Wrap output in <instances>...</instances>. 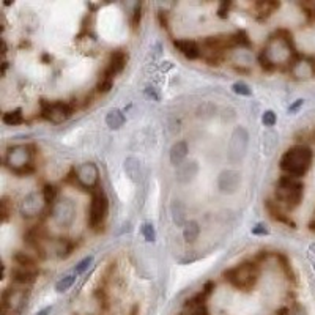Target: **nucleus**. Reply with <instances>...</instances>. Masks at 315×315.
Masks as SVG:
<instances>
[{"label": "nucleus", "instance_id": "nucleus-46", "mask_svg": "<svg viewBox=\"0 0 315 315\" xmlns=\"http://www.w3.org/2000/svg\"><path fill=\"white\" fill-rule=\"evenodd\" d=\"M314 16H315V11H314Z\"/></svg>", "mask_w": 315, "mask_h": 315}, {"label": "nucleus", "instance_id": "nucleus-2", "mask_svg": "<svg viewBox=\"0 0 315 315\" xmlns=\"http://www.w3.org/2000/svg\"><path fill=\"white\" fill-rule=\"evenodd\" d=\"M276 203H278L281 208L285 210H295L297 206H300L303 195H304V184L300 181V178H295L290 175H282L278 180L276 184Z\"/></svg>", "mask_w": 315, "mask_h": 315}, {"label": "nucleus", "instance_id": "nucleus-40", "mask_svg": "<svg viewBox=\"0 0 315 315\" xmlns=\"http://www.w3.org/2000/svg\"><path fill=\"white\" fill-rule=\"evenodd\" d=\"M229 5L230 3H222L221 5V8H219V16L221 17H227V14H229Z\"/></svg>", "mask_w": 315, "mask_h": 315}, {"label": "nucleus", "instance_id": "nucleus-26", "mask_svg": "<svg viewBox=\"0 0 315 315\" xmlns=\"http://www.w3.org/2000/svg\"><path fill=\"white\" fill-rule=\"evenodd\" d=\"M76 281V274H70V276H65L63 279H60L57 284H55V290L58 293H62V292H66L68 289L71 287V285L74 284Z\"/></svg>", "mask_w": 315, "mask_h": 315}, {"label": "nucleus", "instance_id": "nucleus-19", "mask_svg": "<svg viewBox=\"0 0 315 315\" xmlns=\"http://www.w3.org/2000/svg\"><path fill=\"white\" fill-rule=\"evenodd\" d=\"M125 122H126V118H125L123 112L118 111V109H112L106 117V123L109 128H112V130H118V128H122L125 125Z\"/></svg>", "mask_w": 315, "mask_h": 315}, {"label": "nucleus", "instance_id": "nucleus-29", "mask_svg": "<svg viewBox=\"0 0 315 315\" xmlns=\"http://www.w3.org/2000/svg\"><path fill=\"white\" fill-rule=\"evenodd\" d=\"M93 262V255H88V257H85L84 260H81L77 265H76V268H74V274H82L88 267L92 265Z\"/></svg>", "mask_w": 315, "mask_h": 315}, {"label": "nucleus", "instance_id": "nucleus-42", "mask_svg": "<svg viewBox=\"0 0 315 315\" xmlns=\"http://www.w3.org/2000/svg\"><path fill=\"white\" fill-rule=\"evenodd\" d=\"M309 68H311V74L315 76V58H311L309 60Z\"/></svg>", "mask_w": 315, "mask_h": 315}, {"label": "nucleus", "instance_id": "nucleus-4", "mask_svg": "<svg viewBox=\"0 0 315 315\" xmlns=\"http://www.w3.org/2000/svg\"><path fill=\"white\" fill-rule=\"evenodd\" d=\"M32 152L28 145H19L9 149L5 156V164L17 175H28L35 170L32 164Z\"/></svg>", "mask_w": 315, "mask_h": 315}, {"label": "nucleus", "instance_id": "nucleus-43", "mask_svg": "<svg viewBox=\"0 0 315 315\" xmlns=\"http://www.w3.org/2000/svg\"><path fill=\"white\" fill-rule=\"evenodd\" d=\"M51 311H52V308H46L44 311H41V312H39L38 315H47V314L51 312Z\"/></svg>", "mask_w": 315, "mask_h": 315}, {"label": "nucleus", "instance_id": "nucleus-8", "mask_svg": "<svg viewBox=\"0 0 315 315\" xmlns=\"http://www.w3.org/2000/svg\"><path fill=\"white\" fill-rule=\"evenodd\" d=\"M248 150V133L244 128H236L232 134V139L229 144V159L232 162H238L243 159Z\"/></svg>", "mask_w": 315, "mask_h": 315}, {"label": "nucleus", "instance_id": "nucleus-32", "mask_svg": "<svg viewBox=\"0 0 315 315\" xmlns=\"http://www.w3.org/2000/svg\"><path fill=\"white\" fill-rule=\"evenodd\" d=\"M142 233H144L147 241H155V238H156V233H155V229H153L152 224H144Z\"/></svg>", "mask_w": 315, "mask_h": 315}, {"label": "nucleus", "instance_id": "nucleus-16", "mask_svg": "<svg viewBox=\"0 0 315 315\" xmlns=\"http://www.w3.org/2000/svg\"><path fill=\"white\" fill-rule=\"evenodd\" d=\"M36 270H30V268H17L11 273V278L16 284H21V285H28V284H33L36 279Z\"/></svg>", "mask_w": 315, "mask_h": 315}, {"label": "nucleus", "instance_id": "nucleus-24", "mask_svg": "<svg viewBox=\"0 0 315 315\" xmlns=\"http://www.w3.org/2000/svg\"><path fill=\"white\" fill-rule=\"evenodd\" d=\"M14 260L17 265H21V268H30L35 270V260L30 257V255H27L24 252H19L14 255Z\"/></svg>", "mask_w": 315, "mask_h": 315}, {"label": "nucleus", "instance_id": "nucleus-21", "mask_svg": "<svg viewBox=\"0 0 315 315\" xmlns=\"http://www.w3.org/2000/svg\"><path fill=\"white\" fill-rule=\"evenodd\" d=\"M2 120L5 125L9 126H16V125H21L24 122V117H22V111L21 109H16V111H9L6 114H3Z\"/></svg>", "mask_w": 315, "mask_h": 315}, {"label": "nucleus", "instance_id": "nucleus-5", "mask_svg": "<svg viewBox=\"0 0 315 315\" xmlns=\"http://www.w3.org/2000/svg\"><path fill=\"white\" fill-rule=\"evenodd\" d=\"M107 213H109V199L104 194L101 186L92 192V202H90V208H88V225L98 230L104 224Z\"/></svg>", "mask_w": 315, "mask_h": 315}, {"label": "nucleus", "instance_id": "nucleus-6", "mask_svg": "<svg viewBox=\"0 0 315 315\" xmlns=\"http://www.w3.org/2000/svg\"><path fill=\"white\" fill-rule=\"evenodd\" d=\"M73 115V106L63 103V101H55V103H46L41 101V117L47 122L52 123H62L68 120Z\"/></svg>", "mask_w": 315, "mask_h": 315}, {"label": "nucleus", "instance_id": "nucleus-20", "mask_svg": "<svg viewBox=\"0 0 315 315\" xmlns=\"http://www.w3.org/2000/svg\"><path fill=\"white\" fill-rule=\"evenodd\" d=\"M199 233H200V227H199V224H197L195 221H189L188 224H186L183 235H184V240L188 243H192V241H195L197 238H199Z\"/></svg>", "mask_w": 315, "mask_h": 315}, {"label": "nucleus", "instance_id": "nucleus-18", "mask_svg": "<svg viewBox=\"0 0 315 315\" xmlns=\"http://www.w3.org/2000/svg\"><path fill=\"white\" fill-rule=\"evenodd\" d=\"M186 156H188V145H186V142H176L170 150V162L173 165H181Z\"/></svg>", "mask_w": 315, "mask_h": 315}, {"label": "nucleus", "instance_id": "nucleus-17", "mask_svg": "<svg viewBox=\"0 0 315 315\" xmlns=\"http://www.w3.org/2000/svg\"><path fill=\"white\" fill-rule=\"evenodd\" d=\"M279 6H281L279 2H257L254 5L255 16H257V19H260V21H263V19L270 17Z\"/></svg>", "mask_w": 315, "mask_h": 315}, {"label": "nucleus", "instance_id": "nucleus-23", "mask_svg": "<svg viewBox=\"0 0 315 315\" xmlns=\"http://www.w3.org/2000/svg\"><path fill=\"white\" fill-rule=\"evenodd\" d=\"M278 260H279V265H281V268H282L284 274L287 276V279L295 282V273H293V270H292V267H290L289 259L285 257L284 254H278Z\"/></svg>", "mask_w": 315, "mask_h": 315}, {"label": "nucleus", "instance_id": "nucleus-35", "mask_svg": "<svg viewBox=\"0 0 315 315\" xmlns=\"http://www.w3.org/2000/svg\"><path fill=\"white\" fill-rule=\"evenodd\" d=\"M0 214H2V221L6 222L8 221V216H9V210H8V205H6V199H3L0 202Z\"/></svg>", "mask_w": 315, "mask_h": 315}, {"label": "nucleus", "instance_id": "nucleus-12", "mask_svg": "<svg viewBox=\"0 0 315 315\" xmlns=\"http://www.w3.org/2000/svg\"><path fill=\"white\" fill-rule=\"evenodd\" d=\"M173 46L189 60H197L202 55L200 46L192 39H173Z\"/></svg>", "mask_w": 315, "mask_h": 315}, {"label": "nucleus", "instance_id": "nucleus-11", "mask_svg": "<svg viewBox=\"0 0 315 315\" xmlns=\"http://www.w3.org/2000/svg\"><path fill=\"white\" fill-rule=\"evenodd\" d=\"M219 189L222 192L233 194L240 186V173L235 170H225L219 175Z\"/></svg>", "mask_w": 315, "mask_h": 315}, {"label": "nucleus", "instance_id": "nucleus-9", "mask_svg": "<svg viewBox=\"0 0 315 315\" xmlns=\"http://www.w3.org/2000/svg\"><path fill=\"white\" fill-rule=\"evenodd\" d=\"M202 46L208 51V54L222 55L224 51L236 46V41H235V35H216V36L205 38Z\"/></svg>", "mask_w": 315, "mask_h": 315}, {"label": "nucleus", "instance_id": "nucleus-15", "mask_svg": "<svg viewBox=\"0 0 315 315\" xmlns=\"http://www.w3.org/2000/svg\"><path fill=\"white\" fill-rule=\"evenodd\" d=\"M41 210V200L38 199L36 194H30L28 197L24 199V203L21 206L22 216H27V218H32V216L38 214V211Z\"/></svg>", "mask_w": 315, "mask_h": 315}, {"label": "nucleus", "instance_id": "nucleus-1", "mask_svg": "<svg viewBox=\"0 0 315 315\" xmlns=\"http://www.w3.org/2000/svg\"><path fill=\"white\" fill-rule=\"evenodd\" d=\"M314 161V152L308 145H295L281 158V169L295 178H301L308 173Z\"/></svg>", "mask_w": 315, "mask_h": 315}, {"label": "nucleus", "instance_id": "nucleus-10", "mask_svg": "<svg viewBox=\"0 0 315 315\" xmlns=\"http://www.w3.org/2000/svg\"><path fill=\"white\" fill-rule=\"evenodd\" d=\"M52 218L54 221L62 225V227H68V225H71L73 219H74V205L71 203V200L68 199H62L58 200L57 203L52 205Z\"/></svg>", "mask_w": 315, "mask_h": 315}, {"label": "nucleus", "instance_id": "nucleus-38", "mask_svg": "<svg viewBox=\"0 0 315 315\" xmlns=\"http://www.w3.org/2000/svg\"><path fill=\"white\" fill-rule=\"evenodd\" d=\"M303 104H304V100H297V101H295V103L289 107V112H290V114H295Z\"/></svg>", "mask_w": 315, "mask_h": 315}, {"label": "nucleus", "instance_id": "nucleus-36", "mask_svg": "<svg viewBox=\"0 0 315 315\" xmlns=\"http://www.w3.org/2000/svg\"><path fill=\"white\" fill-rule=\"evenodd\" d=\"M252 233L254 235H268V229L265 227L263 224H259V225H255V227L252 229Z\"/></svg>", "mask_w": 315, "mask_h": 315}, {"label": "nucleus", "instance_id": "nucleus-41", "mask_svg": "<svg viewBox=\"0 0 315 315\" xmlns=\"http://www.w3.org/2000/svg\"><path fill=\"white\" fill-rule=\"evenodd\" d=\"M274 315H290V311H289L287 308H281Z\"/></svg>", "mask_w": 315, "mask_h": 315}, {"label": "nucleus", "instance_id": "nucleus-13", "mask_svg": "<svg viewBox=\"0 0 315 315\" xmlns=\"http://www.w3.org/2000/svg\"><path fill=\"white\" fill-rule=\"evenodd\" d=\"M265 208H267L268 214L271 216V219L278 221V222H281V224L289 225L290 229H297V224H295V221H292V219L289 218V216L282 211V208H281V206H279L278 203H276V202L267 200V202H265Z\"/></svg>", "mask_w": 315, "mask_h": 315}, {"label": "nucleus", "instance_id": "nucleus-30", "mask_svg": "<svg viewBox=\"0 0 315 315\" xmlns=\"http://www.w3.org/2000/svg\"><path fill=\"white\" fill-rule=\"evenodd\" d=\"M259 62H260V66L263 68L265 71H268V73H271V71H274L276 70V65L270 60V58L265 55L263 52L260 54V57H259Z\"/></svg>", "mask_w": 315, "mask_h": 315}, {"label": "nucleus", "instance_id": "nucleus-44", "mask_svg": "<svg viewBox=\"0 0 315 315\" xmlns=\"http://www.w3.org/2000/svg\"><path fill=\"white\" fill-rule=\"evenodd\" d=\"M309 229H311V232H315V219L309 224Z\"/></svg>", "mask_w": 315, "mask_h": 315}, {"label": "nucleus", "instance_id": "nucleus-3", "mask_svg": "<svg viewBox=\"0 0 315 315\" xmlns=\"http://www.w3.org/2000/svg\"><path fill=\"white\" fill-rule=\"evenodd\" d=\"M224 279L232 284L235 289L249 292L255 287L259 281V267L254 262H246L238 265L236 268L227 270L224 273Z\"/></svg>", "mask_w": 315, "mask_h": 315}, {"label": "nucleus", "instance_id": "nucleus-39", "mask_svg": "<svg viewBox=\"0 0 315 315\" xmlns=\"http://www.w3.org/2000/svg\"><path fill=\"white\" fill-rule=\"evenodd\" d=\"M158 17H159V24H161V27L167 30V28H169V22H167V16H165L162 11H159V16H158Z\"/></svg>", "mask_w": 315, "mask_h": 315}, {"label": "nucleus", "instance_id": "nucleus-22", "mask_svg": "<svg viewBox=\"0 0 315 315\" xmlns=\"http://www.w3.org/2000/svg\"><path fill=\"white\" fill-rule=\"evenodd\" d=\"M112 84H114V76L107 70H104L96 88H98V92H100V93H107L112 88Z\"/></svg>", "mask_w": 315, "mask_h": 315}, {"label": "nucleus", "instance_id": "nucleus-14", "mask_svg": "<svg viewBox=\"0 0 315 315\" xmlns=\"http://www.w3.org/2000/svg\"><path fill=\"white\" fill-rule=\"evenodd\" d=\"M126 54L123 51H114L111 54V58H109V66L106 68L107 71H109L112 76L118 74V73H122L125 70V66H126Z\"/></svg>", "mask_w": 315, "mask_h": 315}, {"label": "nucleus", "instance_id": "nucleus-34", "mask_svg": "<svg viewBox=\"0 0 315 315\" xmlns=\"http://www.w3.org/2000/svg\"><path fill=\"white\" fill-rule=\"evenodd\" d=\"M141 19H142V6H141V5H137V6H136V9H134V14H133V21H131L134 30H136L137 27H139Z\"/></svg>", "mask_w": 315, "mask_h": 315}, {"label": "nucleus", "instance_id": "nucleus-25", "mask_svg": "<svg viewBox=\"0 0 315 315\" xmlns=\"http://www.w3.org/2000/svg\"><path fill=\"white\" fill-rule=\"evenodd\" d=\"M58 194V189L55 188L54 184H46L43 188V200L44 203H55V197Z\"/></svg>", "mask_w": 315, "mask_h": 315}, {"label": "nucleus", "instance_id": "nucleus-7", "mask_svg": "<svg viewBox=\"0 0 315 315\" xmlns=\"http://www.w3.org/2000/svg\"><path fill=\"white\" fill-rule=\"evenodd\" d=\"M77 183L85 189H90L92 192L100 186V173H98V167L93 162H85L82 165H79L77 169H74Z\"/></svg>", "mask_w": 315, "mask_h": 315}, {"label": "nucleus", "instance_id": "nucleus-27", "mask_svg": "<svg viewBox=\"0 0 315 315\" xmlns=\"http://www.w3.org/2000/svg\"><path fill=\"white\" fill-rule=\"evenodd\" d=\"M232 90L236 93V95H241V96H251L252 95V90H251V87L248 84H244V82H235L232 85Z\"/></svg>", "mask_w": 315, "mask_h": 315}, {"label": "nucleus", "instance_id": "nucleus-33", "mask_svg": "<svg viewBox=\"0 0 315 315\" xmlns=\"http://www.w3.org/2000/svg\"><path fill=\"white\" fill-rule=\"evenodd\" d=\"M262 122L265 126H274L276 125V114L273 111H267L262 117Z\"/></svg>", "mask_w": 315, "mask_h": 315}, {"label": "nucleus", "instance_id": "nucleus-45", "mask_svg": "<svg viewBox=\"0 0 315 315\" xmlns=\"http://www.w3.org/2000/svg\"><path fill=\"white\" fill-rule=\"evenodd\" d=\"M137 311H139V308H137V306H134V308H133V311H131V314H130V315H137Z\"/></svg>", "mask_w": 315, "mask_h": 315}, {"label": "nucleus", "instance_id": "nucleus-31", "mask_svg": "<svg viewBox=\"0 0 315 315\" xmlns=\"http://www.w3.org/2000/svg\"><path fill=\"white\" fill-rule=\"evenodd\" d=\"M235 41H236V44L244 46V47H249L251 46L249 36H248V33H246L244 30H240V32L235 33Z\"/></svg>", "mask_w": 315, "mask_h": 315}, {"label": "nucleus", "instance_id": "nucleus-28", "mask_svg": "<svg viewBox=\"0 0 315 315\" xmlns=\"http://www.w3.org/2000/svg\"><path fill=\"white\" fill-rule=\"evenodd\" d=\"M186 308L191 311V315H210L205 303L203 304H186Z\"/></svg>", "mask_w": 315, "mask_h": 315}, {"label": "nucleus", "instance_id": "nucleus-37", "mask_svg": "<svg viewBox=\"0 0 315 315\" xmlns=\"http://www.w3.org/2000/svg\"><path fill=\"white\" fill-rule=\"evenodd\" d=\"M214 287H216V285H214V282H211V281H210V282H206V284L203 285V290H202V292L206 295V297H210V295H211V292L214 290Z\"/></svg>", "mask_w": 315, "mask_h": 315}]
</instances>
